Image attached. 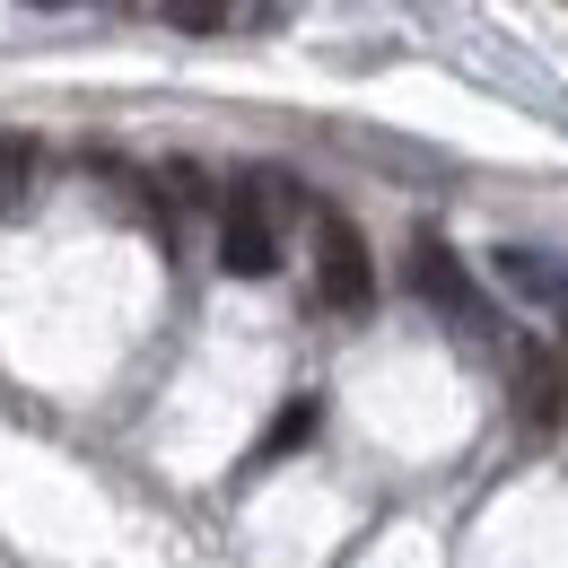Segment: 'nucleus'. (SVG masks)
<instances>
[{
  "instance_id": "39448f33",
  "label": "nucleus",
  "mask_w": 568,
  "mask_h": 568,
  "mask_svg": "<svg viewBox=\"0 0 568 568\" xmlns=\"http://www.w3.org/2000/svg\"><path fill=\"white\" fill-rule=\"evenodd\" d=\"M36 166H44V149L27 141V132H0V211H27L36 202Z\"/></svg>"
},
{
  "instance_id": "423d86ee",
  "label": "nucleus",
  "mask_w": 568,
  "mask_h": 568,
  "mask_svg": "<svg viewBox=\"0 0 568 568\" xmlns=\"http://www.w3.org/2000/svg\"><path fill=\"white\" fill-rule=\"evenodd\" d=\"M297 437H315V394H297L281 420H272V437H263V455H281V446H297Z\"/></svg>"
},
{
  "instance_id": "7ed1b4c3",
  "label": "nucleus",
  "mask_w": 568,
  "mask_h": 568,
  "mask_svg": "<svg viewBox=\"0 0 568 568\" xmlns=\"http://www.w3.org/2000/svg\"><path fill=\"white\" fill-rule=\"evenodd\" d=\"M412 288H420L437 315H455L464 333H490V297L464 281V263H455V254H446L437 236H420V254H412Z\"/></svg>"
},
{
  "instance_id": "20e7f679",
  "label": "nucleus",
  "mask_w": 568,
  "mask_h": 568,
  "mask_svg": "<svg viewBox=\"0 0 568 568\" xmlns=\"http://www.w3.org/2000/svg\"><path fill=\"white\" fill-rule=\"evenodd\" d=\"M490 272L516 288V297H534V306L568 315V263H560V254H542V245H498Z\"/></svg>"
},
{
  "instance_id": "f03ea898",
  "label": "nucleus",
  "mask_w": 568,
  "mask_h": 568,
  "mask_svg": "<svg viewBox=\"0 0 568 568\" xmlns=\"http://www.w3.org/2000/svg\"><path fill=\"white\" fill-rule=\"evenodd\" d=\"M507 412L525 437H551L568 420V358H551L542 342H516L507 351Z\"/></svg>"
},
{
  "instance_id": "f257e3e1",
  "label": "nucleus",
  "mask_w": 568,
  "mask_h": 568,
  "mask_svg": "<svg viewBox=\"0 0 568 568\" xmlns=\"http://www.w3.org/2000/svg\"><path fill=\"white\" fill-rule=\"evenodd\" d=\"M315 297L333 315H367L376 306V263H367V236L342 211H315Z\"/></svg>"
}]
</instances>
